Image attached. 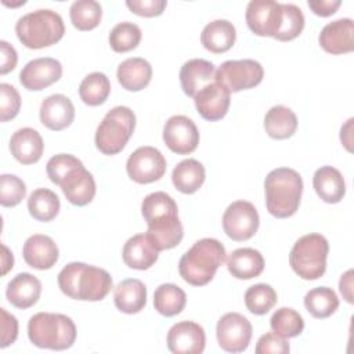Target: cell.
Returning a JSON list of instances; mask_svg holds the SVG:
<instances>
[{"label": "cell", "instance_id": "7bdbcfd3", "mask_svg": "<svg viewBox=\"0 0 354 354\" xmlns=\"http://www.w3.org/2000/svg\"><path fill=\"white\" fill-rule=\"evenodd\" d=\"M79 166H83V163L76 156L69 153H58L50 158L46 166V171L51 183L59 185L66 174Z\"/></svg>", "mask_w": 354, "mask_h": 354}, {"label": "cell", "instance_id": "8fae6325", "mask_svg": "<svg viewBox=\"0 0 354 354\" xmlns=\"http://www.w3.org/2000/svg\"><path fill=\"white\" fill-rule=\"evenodd\" d=\"M259 213L248 201L232 202L223 214V228L232 241H246L252 238L259 228Z\"/></svg>", "mask_w": 354, "mask_h": 354}, {"label": "cell", "instance_id": "d6986e66", "mask_svg": "<svg viewBox=\"0 0 354 354\" xmlns=\"http://www.w3.org/2000/svg\"><path fill=\"white\" fill-rule=\"evenodd\" d=\"M40 122L50 130L59 131L71 126L75 119V106L64 94H53L41 101Z\"/></svg>", "mask_w": 354, "mask_h": 354}, {"label": "cell", "instance_id": "f546056e", "mask_svg": "<svg viewBox=\"0 0 354 354\" xmlns=\"http://www.w3.org/2000/svg\"><path fill=\"white\" fill-rule=\"evenodd\" d=\"M235 39V26L227 19H214L209 22L201 33V43L206 50L214 54L228 51L234 46Z\"/></svg>", "mask_w": 354, "mask_h": 354}, {"label": "cell", "instance_id": "4fadbf2b", "mask_svg": "<svg viewBox=\"0 0 354 354\" xmlns=\"http://www.w3.org/2000/svg\"><path fill=\"white\" fill-rule=\"evenodd\" d=\"M163 141L177 155H187L196 149L199 131L196 124L184 115H174L163 126Z\"/></svg>", "mask_w": 354, "mask_h": 354}, {"label": "cell", "instance_id": "2e32d148", "mask_svg": "<svg viewBox=\"0 0 354 354\" xmlns=\"http://www.w3.org/2000/svg\"><path fill=\"white\" fill-rule=\"evenodd\" d=\"M166 343L174 354H199L205 350L206 335L199 324L181 321L169 329Z\"/></svg>", "mask_w": 354, "mask_h": 354}, {"label": "cell", "instance_id": "e0dca14e", "mask_svg": "<svg viewBox=\"0 0 354 354\" xmlns=\"http://www.w3.org/2000/svg\"><path fill=\"white\" fill-rule=\"evenodd\" d=\"M194 101L198 113L203 119L216 122L227 115L231 102V93L223 84L213 82L199 90L195 94Z\"/></svg>", "mask_w": 354, "mask_h": 354}, {"label": "cell", "instance_id": "f1b7e54d", "mask_svg": "<svg viewBox=\"0 0 354 354\" xmlns=\"http://www.w3.org/2000/svg\"><path fill=\"white\" fill-rule=\"evenodd\" d=\"M313 187L317 195L326 203H337L346 194V183L342 173L332 166H322L315 170Z\"/></svg>", "mask_w": 354, "mask_h": 354}, {"label": "cell", "instance_id": "bcb514c9", "mask_svg": "<svg viewBox=\"0 0 354 354\" xmlns=\"http://www.w3.org/2000/svg\"><path fill=\"white\" fill-rule=\"evenodd\" d=\"M126 6L131 12L141 17H158L167 6L166 0H127Z\"/></svg>", "mask_w": 354, "mask_h": 354}, {"label": "cell", "instance_id": "d6a6232c", "mask_svg": "<svg viewBox=\"0 0 354 354\" xmlns=\"http://www.w3.org/2000/svg\"><path fill=\"white\" fill-rule=\"evenodd\" d=\"M185 303V292L174 283H162L156 288L153 293L155 310L165 317H173L180 314L184 310Z\"/></svg>", "mask_w": 354, "mask_h": 354}, {"label": "cell", "instance_id": "7c38bea8", "mask_svg": "<svg viewBox=\"0 0 354 354\" xmlns=\"http://www.w3.org/2000/svg\"><path fill=\"white\" fill-rule=\"evenodd\" d=\"M218 346L228 353H242L252 339V324L239 313L224 314L216 326Z\"/></svg>", "mask_w": 354, "mask_h": 354}, {"label": "cell", "instance_id": "ee69618b", "mask_svg": "<svg viewBox=\"0 0 354 354\" xmlns=\"http://www.w3.org/2000/svg\"><path fill=\"white\" fill-rule=\"evenodd\" d=\"M21 108V97L17 88L8 83L0 84V119L7 122L15 118Z\"/></svg>", "mask_w": 354, "mask_h": 354}, {"label": "cell", "instance_id": "d4e9b609", "mask_svg": "<svg viewBox=\"0 0 354 354\" xmlns=\"http://www.w3.org/2000/svg\"><path fill=\"white\" fill-rule=\"evenodd\" d=\"M41 293L40 281L29 274L21 272L15 275L7 285L6 296L7 300L17 308H29L37 303Z\"/></svg>", "mask_w": 354, "mask_h": 354}, {"label": "cell", "instance_id": "603a6c76", "mask_svg": "<svg viewBox=\"0 0 354 354\" xmlns=\"http://www.w3.org/2000/svg\"><path fill=\"white\" fill-rule=\"evenodd\" d=\"M44 142L37 130L22 127L17 130L10 140L11 155L22 165H33L40 160Z\"/></svg>", "mask_w": 354, "mask_h": 354}, {"label": "cell", "instance_id": "f6af8a7d", "mask_svg": "<svg viewBox=\"0 0 354 354\" xmlns=\"http://www.w3.org/2000/svg\"><path fill=\"white\" fill-rule=\"evenodd\" d=\"M254 351H256V354H267V353L285 354V353L290 351V347L285 337L277 335L275 332H270V333L263 335L257 340Z\"/></svg>", "mask_w": 354, "mask_h": 354}, {"label": "cell", "instance_id": "ba28073f", "mask_svg": "<svg viewBox=\"0 0 354 354\" xmlns=\"http://www.w3.org/2000/svg\"><path fill=\"white\" fill-rule=\"evenodd\" d=\"M136 115L129 106H115L106 112L95 130V147L104 155L119 153L134 133Z\"/></svg>", "mask_w": 354, "mask_h": 354}, {"label": "cell", "instance_id": "30bf717a", "mask_svg": "<svg viewBox=\"0 0 354 354\" xmlns=\"http://www.w3.org/2000/svg\"><path fill=\"white\" fill-rule=\"evenodd\" d=\"M126 170L133 181L138 184H149L163 177L166 171V159L162 152L153 147H140L129 156Z\"/></svg>", "mask_w": 354, "mask_h": 354}, {"label": "cell", "instance_id": "6da1fadb", "mask_svg": "<svg viewBox=\"0 0 354 354\" xmlns=\"http://www.w3.org/2000/svg\"><path fill=\"white\" fill-rule=\"evenodd\" d=\"M141 213L148 225L147 234L159 252L181 242L184 230L178 218V207L169 194L163 191L148 194L142 199Z\"/></svg>", "mask_w": 354, "mask_h": 354}, {"label": "cell", "instance_id": "681fc988", "mask_svg": "<svg viewBox=\"0 0 354 354\" xmlns=\"http://www.w3.org/2000/svg\"><path fill=\"white\" fill-rule=\"evenodd\" d=\"M340 4V0H308V7L315 15L319 17H329L335 14Z\"/></svg>", "mask_w": 354, "mask_h": 354}, {"label": "cell", "instance_id": "1f68e13d", "mask_svg": "<svg viewBox=\"0 0 354 354\" xmlns=\"http://www.w3.org/2000/svg\"><path fill=\"white\" fill-rule=\"evenodd\" d=\"M266 133L274 140H285L295 134L297 118L295 112L283 105H274L264 118Z\"/></svg>", "mask_w": 354, "mask_h": 354}, {"label": "cell", "instance_id": "8992f818", "mask_svg": "<svg viewBox=\"0 0 354 354\" xmlns=\"http://www.w3.org/2000/svg\"><path fill=\"white\" fill-rule=\"evenodd\" d=\"M28 337L40 348L66 350L76 340V326L64 314L37 313L28 322Z\"/></svg>", "mask_w": 354, "mask_h": 354}, {"label": "cell", "instance_id": "4dcf8cb0", "mask_svg": "<svg viewBox=\"0 0 354 354\" xmlns=\"http://www.w3.org/2000/svg\"><path fill=\"white\" fill-rule=\"evenodd\" d=\"M206 171L196 159H184L173 169L171 181L174 187L183 194L196 192L205 183Z\"/></svg>", "mask_w": 354, "mask_h": 354}, {"label": "cell", "instance_id": "cb8c5ba5", "mask_svg": "<svg viewBox=\"0 0 354 354\" xmlns=\"http://www.w3.org/2000/svg\"><path fill=\"white\" fill-rule=\"evenodd\" d=\"M214 75L216 68L210 61L202 58L188 59L180 69L181 88L188 97H195L199 90L214 82Z\"/></svg>", "mask_w": 354, "mask_h": 354}, {"label": "cell", "instance_id": "9c48e42d", "mask_svg": "<svg viewBox=\"0 0 354 354\" xmlns=\"http://www.w3.org/2000/svg\"><path fill=\"white\" fill-rule=\"evenodd\" d=\"M264 76V69L254 59H230L223 62L214 75V82L223 84L230 93H238L257 86Z\"/></svg>", "mask_w": 354, "mask_h": 354}, {"label": "cell", "instance_id": "f907efd6", "mask_svg": "<svg viewBox=\"0 0 354 354\" xmlns=\"http://www.w3.org/2000/svg\"><path fill=\"white\" fill-rule=\"evenodd\" d=\"M339 288L347 303H353V270L344 272L339 281Z\"/></svg>", "mask_w": 354, "mask_h": 354}, {"label": "cell", "instance_id": "e575fe53", "mask_svg": "<svg viewBox=\"0 0 354 354\" xmlns=\"http://www.w3.org/2000/svg\"><path fill=\"white\" fill-rule=\"evenodd\" d=\"M304 307L314 318H328L337 310L339 299L333 289L319 286L306 293Z\"/></svg>", "mask_w": 354, "mask_h": 354}, {"label": "cell", "instance_id": "7dc6e473", "mask_svg": "<svg viewBox=\"0 0 354 354\" xmlns=\"http://www.w3.org/2000/svg\"><path fill=\"white\" fill-rule=\"evenodd\" d=\"M1 315V340L0 347L6 348L12 344L18 336V321L12 314H8L6 308H0Z\"/></svg>", "mask_w": 354, "mask_h": 354}, {"label": "cell", "instance_id": "52a82bcc", "mask_svg": "<svg viewBox=\"0 0 354 354\" xmlns=\"http://www.w3.org/2000/svg\"><path fill=\"white\" fill-rule=\"evenodd\" d=\"M329 243L321 234H307L299 238L289 254L292 270L306 281L321 278L326 270Z\"/></svg>", "mask_w": 354, "mask_h": 354}, {"label": "cell", "instance_id": "8d00e7d4", "mask_svg": "<svg viewBox=\"0 0 354 354\" xmlns=\"http://www.w3.org/2000/svg\"><path fill=\"white\" fill-rule=\"evenodd\" d=\"M72 25L79 30H91L101 22L102 8L95 0H77L69 8Z\"/></svg>", "mask_w": 354, "mask_h": 354}, {"label": "cell", "instance_id": "ab89813d", "mask_svg": "<svg viewBox=\"0 0 354 354\" xmlns=\"http://www.w3.org/2000/svg\"><path fill=\"white\" fill-rule=\"evenodd\" d=\"M141 36L142 33L138 25L129 21L119 22L109 33V44L116 53H127L140 44Z\"/></svg>", "mask_w": 354, "mask_h": 354}, {"label": "cell", "instance_id": "836d02e7", "mask_svg": "<svg viewBox=\"0 0 354 354\" xmlns=\"http://www.w3.org/2000/svg\"><path fill=\"white\" fill-rule=\"evenodd\" d=\"M59 198L48 188L35 189L28 199V210L37 221H51L59 212Z\"/></svg>", "mask_w": 354, "mask_h": 354}, {"label": "cell", "instance_id": "4316f807", "mask_svg": "<svg viewBox=\"0 0 354 354\" xmlns=\"http://www.w3.org/2000/svg\"><path fill=\"white\" fill-rule=\"evenodd\" d=\"M116 76L120 86L127 91H140L149 84L152 79V66L144 58H127L119 64Z\"/></svg>", "mask_w": 354, "mask_h": 354}, {"label": "cell", "instance_id": "ac0fdd59", "mask_svg": "<svg viewBox=\"0 0 354 354\" xmlns=\"http://www.w3.org/2000/svg\"><path fill=\"white\" fill-rule=\"evenodd\" d=\"M319 46L329 54L339 55L354 50V22L350 18H339L326 24L318 37Z\"/></svg>", "mask_w": 354, "mask_h": 354}, {"label": "cell", "instance_id": "83f0119b", "mask_svg": "<svg viewBox=\"0 0 354 354\" xmlns=\"http://www.w3.org/2000/svg\"><path fill=\"white\" fill-rule=\"evenodd\" d=\"M113 301L116 308L124 314L140 313L147 304V288L144 282L136 278L123 279L115 288Z\"/></svg>", "mask_w": 354, "mask_h": 354}, {"label": "cell", "instance_id": "816d5d0a", "mask_svg": "<svg viewBox=\"0 0 354 354\" xmlns=\"http://www.w3.org/2000/svg\"><path fill=\"white\" fill-rule=\"evenodd\" d=\"M1 248H3V259H1V260H3V271H1V274L6 275L7 271H8L10 268H12L14 257H12V253L8 250V248H7L6 245H3Z\"/></svg>", "mask_w": 354, "mask_h": 354}, {"label": "cell", "instance_id": "f35d334b", "mask_svg": "<svg viewBox=\"0 0 354 354\" xmlns=\"http://www.w3.org/2000/svg\"><path fill=\"white\" fill-rule=\"evenodd\" d=\"M277 292L268 283H256L245 292L246 308L256 315L267 314L277 303Z\"/></svg>", "mask_w": 354, "mask_h": 354}, {"label": "cell", "instance_id": "484cf974", "mask_svg": "<svg viewBox=\"0 0 354 354\" xmlns=\"http://www.w3.org/2000/svg\"><path fill=\"white\" fill-rule=\"evenodd\" d=\"M227 268L236 279H252L263 272L264 257L253 248H239L230 253Z\"/></svg>", "mask_w": 354, "mask_h": 354}, {"label": "cell", "instance_id": "60d3db41", "mask_svg": "<svg viewBox=\"0 0 354 354\" xmlns=\"http://www.w3.org/2000/svg\"><path fill=\"white\" fill-rule=\"evenodd\" d=\"M281 8H282V19L274 39L279 41H289L296 39L301 33L304 28V15L301 10L295 4L281 3Z\"/></svg>", "mask_w": 354, "mask_h": 354}, {"label": "cell", "instance_id": "44dd1931", "mask_svg": "<svg viewBox=\"0 0 354 354\" xmlns=\"http://www.w3.org/2000/svg\"><path fill=\"white\" fill-rule=\"evenodd\" d=\"M66 199L75 206H86L95 195V181L84 166L69 171L59 184Z\"/></svg>", "mask_w": 354, "mask_h": 354}, {"label": "cell", "instance_id": "c3c4849f", "mask_svg": "<svg viewBox=\"0 0 354 354\" xmlns=\"http://www.w3.org/2000/svg\"><path fill=\"white\" fill-rule=\"evenodd\" d=\"M0 73L6 75L8 72H11L18 61V55L15 48L7 43L6 40H0Z\"/></svg>", "mask_w": 354, "mask_h": 354}, {"label": "cell", "instance_id": "ffe728a7", "mask_svg": "<svg viewBox=\"0 0 354 354\" xmlns=\"http://www.w3.org/2000/svg\"><path fill=\"white\" fill-rule=\"evenodd\" d=\"M58 246L55 242L43 234H35L29 236L22 248V256L25 263L36 270H48L58 260Z\"/></svg>", "mask_w": 354, "mask_h": 354}, {"label": "cell", "instance_id": "9a60e30c", "mask_svg": "<svg viewBox=\"0 0 354 354\" xmlns=\"http://www.w3.org/2000/svg\"><path fill=\"white\" fill-rule=\"evenodd\" d=\"M62 76V65L51 57H40L29 61L19 73L21 84L32 91L43 90L58 82Z\"/></svg>", "mask_w": 354, "mask_h": 354}, {"label": "cell", "instance_id": "5bb4252c", "mask_svg": "<svg viewBox=\"0 0 354 354\" xmlns=\"http://www.w3.org/2000/svg\"><path fill=\"white\" fill-rule=\"evenodd\" d=\"M245 18L254 35L274 37L282 19L281 3L274 0H252L246 7Z\"/></svg>", "mask_w": 354, "mask_h": 354}, {"label": "cell", "instance_id": "277c9868", "mask_svg": "<svg viewBox=\"0 0 354 354\" xmlns=\"http://www.w3.org/2000/svg\"><path fill=\"white\" fill-rule=\"evenodd\" d=\"M266 206L277 218L293 216L300 205L303 192L301 176L290 167L271 170L264 180Z\"/></svg>", "mask_w": 354, "mask_h": 354}, {"label": "cell", "instance_id": "7a4b0ae2", "mask_svg": "<svg viewBox=\"0 0 354 354\" xmlns=\"http://www.w3.org/2000/svg\"><path fill=\"white\" fill-rule=\"evenodd\" d=\"M112 278L104 268L73 261L58 274V286L64 295L75 300L98 301L112 289Z\"/></svg>", "mask_w": 354, "mask_h": 354}, {"label": "cell", "instance_id": "5b68a950", "mask_svg": "<svg viewBox=\"0 0 354 354\" xmlns=\"http://www.w3.org/2000/svg\"><path fill=\"white\" fill-rule=\"evenodd\" d=\"M15 33L25 47L39 50L59 41L65 33V25L58 12L40 8L22 15L15 24Z\"/></svg>", "mask_w": 354, "mask_h": 354}, {"label": "cell", "instance_id": "d590c367", "mask_svg": "<svg viewBox=\"0 0 354 354\" xmlns=\"http://www.w3.org/2000/svg\"><path fill=\"white\" fill-rule=\"evenodd\" d=\"M111 93V82L102 72L88 73L79 86L80 100L90 105L97 106L106 101Z\"/></svg>", "mask_w": 354, "mask_h": 354}, {"label": "cell", "instance_id": "b9f144b4", "mask_svg": "<svg viewBox=\"0 0 354 354\" xmlns=\"http://www.w3.org/2000/svg\"><path fill=\"white\" fill-rule=\"evenodd\" d=\"M26 195L25 183L15 174L0 176V203L4 207L17 206Z\"/></svg>", "mask_w": 354, "mask_h": 354}, {"label": "cell", "instance_id": "7402d4cb", "mask_svg": "<svg viewBox=\"0 0 354 354\" xmlns=\"http://www.w3.org/2000/svg\"><path fill=\"white\" fill-rule=\"evenodd\" d=\"M122 257L129 268L148 270L156 263L159 250L147 232L137 234L126 241L122 250Z\"/></svg>", "mask_w": 354, "mask_h": 354}, {"label": "cell", "instance_id": "74e56055", "mask_svg": "<svg viewBox=\"0 0 354 354\" xmlns=\"http://www.w3.org/2000/svg\"><path fill=\"white\" fill-rule=\"evenodd\" d=\"M270 326L277 335L289 339L296 337L303 332L304 319L296 310L290 307H281L272 314Z\"/></svg>", "mask_w": 354, "mask_h": 354}, {"label": "cell", "instance_id": "3957f363", "mask_svg": "<svg viewBox=\"0 0 354 354\" xmlns=\"http://www.w3.org/2000/svg\"><path fill=\"white\" fill-rule=\"evenodd\" d=\"M225 248L214 238H202L187 250L178 261L181 278L194 286L209 283L225 260Z\"/></svg>", "mask_w": 354, "mask_h": 354}]
</instances>
